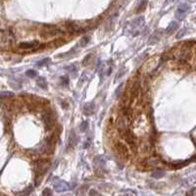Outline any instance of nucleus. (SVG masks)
<instances>
[{
  "instance_id": "obj_1",
  "label": "nucleus",
  "mask_w": 196,
  "mask_h": 196,
  "mask_svg": "<svg viewBox=\"0 0 196 196\" xmlns=\"http://www.w3.org/2000/svg\"><path fill=\"white\" fill-rule=\"evenodd\" d=\"M14 42H15V37L10 30H0V48H9Z\"/></svg>"
},
{
  "instance_id": "obj_2",
  "label": "nucleus",
  "mask_w": 196,
  "mask_h": 196,
  "mask_svg": "<svg viewBox=\"0 0 196 196\" xmlns=\"http://www.w3.org/2000/svg\"><path fill=\"white\" fill-rule=\"evenodd\" d=\"M39 35L43 38H49V37H53V36H57L59 35H62V32L60 30V29H58V27L55 26L45 25V26H43L42 29L40 30Z\"/></svg>"
},
{
  "instance_id": "obj_3",
  "label": "nucleus",
  "mask_w": 196,
  "mask_h": 196,
  "mask_svg": "<svg viewBox=\"0 0 196 196\" xmlns=\"http://www.w3.org/2000/svg\"><path fill=\"white\" fill-rule=\"evenodd\" d=\"M49 168V162L46 160H39L35 163V172L38 176H43Z\"/></svg>"
},
{
  "instance_id": "obj_4",
  "label": "nucleus",
  "mask_w": 196,
  "mask_h": 196,
  "mask_svg": "<svg viewBox=\"0 0 196 196\" xmlns=\"http://www.w3.org/2000/svg\"><path fill=\"white\" fill-rule=\"evenodd\" d=\"M115 148H116V152L118 153V155L121 157L123 160H128V156H130V153H128V147L125 146L123 142H118Z\"/></svg>"
},
{
  "instance_id": "obj_5",
  "label": "nucleus",
  "mask_w": 196,
  "mask_h": 196,
  "mask_svg": "<svg viewBox=\"0 0 196 196\" xmlns=\"http://www.w3.org/2000/svg\"><path fill=\"white\" fill-rule=\"evenodd\" d=\"M189 9H190V6L188 4H185V3L180 4V6H178V10H176V19L180 20V21L183 20L186 17V14L189 11Z\"/></svg>"
},
{
  "instance_id": "obj_6",
  "label": "nucleus",
  "mask_w": 196,
  "mask_h": 196,
  "mask_svg": "<svg viewBox=\"0 0 196 196\" xmlns=\"http://www.w3.org/2000/svg\"><path fill=\"white\" fill-rule=\"evenodd\" d=\"M54 189L57 192H65L67 190L71 189V187H70V185L66 181L58 180L54 183Z\"/></svg>"
},
{
  "instance_id": "obj_7",
  "label": "nucleus",
  "mask_w": 196,
  "mask_h": 196,
  "mask_svg": "<svg viewBox=\"0 0 196 196\" xmlns=\"http://www.w3.org/2000/svg\"><path fill=\"white\" fill-rule=\"evenodd\" d=\"M39 42L38 41H30V42H22L19 44V48L23 50H35L37 49L39 47Z\"/></svg>"
},
{
  "instance_id": "obj_8",
  "label": "nucleus",
  "mask_w": 196,
  "mask_h": 196,
  "mask_svg": "<svg viewBox=\"0 0 196 196\" xmlns=\"http://www.w3.org/2000/svg\"><path fill=\"white\" fill-rule=\"evenodd\" d=\"M123 136L125 137V141H127L128 143V145H130V146L131 147V149L135 150L136 149V141H135V137L133 136V134L131 133L130 130H128V133H125Z\"/></svg>"
},
{
  "instance_id": "obj_9",
  "label": "nucleus",
  "mask_w": 196,
  "mask_h": 196,
  "mask_svg": "<svg viewBox=\"0 0 196 196\" xmlns=\"http://www.w3.org/2000/svg\"><path fill=\"white\" fill-rule=\"evenodd\" d=\"M75 144H77V134L75 133L74 130H71L68 138V147L73 148L75 146Z\"/></svg>"
},
{
  "instance_id": "obj_10",
  "label": "nucleus",
  "mask_w": 196,
  "mask_h": 196,
  "mask_svg": "<svg viewBox=\"0 0 196 196\" xmlns=\"http://www.w3.org/2000/svg\"><path fill=\"white\" fill-rule=\"evenodd\" d=\"M162 164H163V162L157 157H151L147 160V165L150 167H159L162 166Z\"/></svg>"
},
{
  "instance_id": "obj_11",
  "label": "nucleus",
  "mask_w": 196,
  "mask_h": 196,
  "mask_svg": "<svg viewBox=\"0 0 196 196\" xmlns=\"http://www.w3.org/2000/svg\"><path fill=\"white\" fill-rule=\"evenodd\" d=\"M178 26H180V25H178V22L173 21L172 23H170V25L166 29V33L167 35H172V33H173L176 30L178 29Z\"/></svg>"
},
{
  "instance_id": "obj_12",
  "label": "nucleus",
  "mask_w": 196,
  "mask_h": 196,
  "mask_svg": "<svg viewBox=\"0 0 196 196\" xmlns=\"http://www.w3.org/2000/svg\"><path fill=\"white\" fill-rule=\"evenodd\" d=\"M95 111V107L93 103H86L83 107V113H85L86 116H90L94 113Z\"/></svg>"
},
{
  "instance_id": "obj_13",
  "label": "nucleus",
  "mask_w": 196,
  "mask_h": 196,
  "mask_svg": "<svg viewBox=\"0 0 196 196\" xmlns=\"http://www.w3.org/2000/svg\"><path fill=\"white\" fill-rule=\"evenodd\" d=\"M178 57H180V59H181V60H188L190 58V50L188 47H183V48L180 50V54Z\"/></svg>"
},
{
  "instance_id": "obj_14",
  "label": "nucleus",
  "mask_w": 196,
  "mask_h": 196,
  "mask_svg": "<svg viewBox=\"0 0 196 196\" xmlns=\"http://www.w3.org/2000/svg\"><path fill=\"white\" fill-rule=\"evenodd\" d=\"M94 166L96 169H101L105 166V160L102 156H98L94 159Z\"/></svg>"
},
{
  "instance_id": "obj_15",
  "label": "nucleus",
  "mask_w": 196,
  "mask_h": 196,
  "mask_svg": "<svg viewBox=\"0 0 196 196\" xmlns=\"http://www.w3.org/2000/svg\"><path fill=\"white\" fill-rule=\"evenodd\" d=\"M36 83H37V85L39 86V87H41L42 89H47V87H48L47 82L44 78H41V77L37 78H36Z\"/></svg>"
},
{
  "instance_id": "obj_16",
  "label": "nucleus",
  "mask_w": 196,
  "mask_h": 196,
  "mask_svg": "<svg viewBox=\"0 0 196 196\" xmlns=\"http://www.w3.org/2000/svg\"><path fill=\"white\" fill-rule=\"evenodd\" d=\"M147 3L148 1L147 0H142V1L139 3V5L137 6L136 8V13H140V12H143V11L146 9L147 7Z\"/></svg>"
},
{
  "instance_id": "obj_17",
  "label": "nucleus",
  "mask_w": 196,
  "mask_h": 196,
  "mask_svg": "<svg viewBox=\"0 0 196 196\" xmlns=\"http://www.w3.org/2000/svg\"><path fill=\"white\" fill-rule=\"evenodd\" d=\"M14 97V93L12 91H1L0 92V99H9Z\"/></svg>"
},
{
  "instance_id": "obj_18",
  "label": "nucleus",
  "mask_w": 196,
  "mask_h": 196,
  "mask_svg": "<svg viewBox=\"0 0 196 196\" xmlns=\"http://www.w3.org/2000/svg\"><path fill=\"white\" fill-rule=\"evenodd\" d=\"M164 176H165V173L162 172V171H156V172H154L152 175L153 178H160Z\"/></svg>"
},
{
  "instance_id": "obj_19",
  "label": "nucleus",
  "mask_w": 196,
  "mask_h": 196,
  "mask_svg": "<svg viewBox=\"0 0 196 196\" xmlns=\"http://www.w3.org/2000/svg\"><path fill=\"white\" fill-rule=\"evenodd\" d=\"M89 40H90V38L88 36H83V38H82V40H80V45L85 46L89 42Z\"/></svg>"
},
{
  "instance_id": "obj_20",
  "label": "nucleus",
  "mask_w": 196,
  "mask_h": 196,
  "mask_svg": "<svg viewBox=\"0 0 196 196\" xmlns=\"http://www.w3.org/2000/svg\"><path fill=\"white\" fill-rule=\"evenodd\" d=\"M87 128H88V123L87 122H82V125H80V131H82V133L87 130Z\"/></svg>"
},
{
  "instance_id": "obj_21",
  "label": "nucleus",
  "mask_w": 196,
  "mask_h": 196,
  "mask_svg": "<svg viewBox=\"0 0 196 196\" xmlns=\"http://www.w3.org/2000/svg\"><path fill=\"white\" fill-rule=\"evenodd\" d=\"M185 33H186V30L185 29H181L180 32L176 33V38H178V39L181 38L183 36H184V35H185Z\"/></svg>"
},
{
  "instance_id": "obj_22",
  "label": "nucleus",
  "mask_w": 196,
  "mask_h": 196,
  "mask_svg": "<svg viewBox=\"0 0 196 196\" xmlns=\"http://www.w3.org/2000/svg\"><path fill=\"white\" fill-rule=\"evenodd\" d=\"M27 75H29L30 78H35L37 75V72L35 71V70H29V71L27 72Z\"/></svg>"
},
{
  "instance_id": "obj_23",
  "label": "nucleus",
  "mask_w": 196,
  "mask_h": 196,
  "mask_svg": "<svg viewBox=\"0 0 196 196\" xmlns=\"http://www.w3.org/2000/svg\"><path fill=\"white\" fill-rule=\"evenodd\" d=\"M42 196H53L52 195V191L50 188H45L42 192Z\"/></svg>"
},
{
  "instance_id": "obj_24",
  "label": "nucleus",
  "mask_w": 196,
  "mask_h": 196,
  "mask_svg": "<svg viewBox=\"0 0 196 196\" xmlns=\"http://www.w3.org/2000/svg\"><path fill=\"white\" fill-rule=\"evenodd\" d=\"M48 63H49V59L46 58V59H43V60L40 61V62H37V63H36V65H37V66H44V65H46V64H48Z\"/></svg>"
},
{
  "instance_id": "obj_25",
  "label": "nucleus",
  "mask_w": 196,
  "mask_h": 196,
  "mask_svg": "<svg viewBox=\"0 0 196 196\" xmlns=\"http://www.w3.org/2000/svg\"><path fill=\"white\" fill-rule=\"evenodd\" d=\"M89 196H101L98 193L96 190H94V189H91L90 191H89Z\"/></svg>"
},
{
  "instance_id": "obj_26",
  "label": "nucleus",
  "mask_w": 196,
  "mask_h": 196,
  "mask_svg": "<svg viewBox=\"0 0 196 196\" xmlns=\"http://www.w3.org/2000/svg\"><path fill=\"white\" fill-rule=\"evenodd\" d=\"M123 88V85H121L119 86V87L117 88V90H116V92H115V96L116 97H119V95H120V93H121V89Z\"/></svg>"
},
{
  "instance_id": "obj_27",
  "label": "nucleus",
  "mask_w": 196,
  "mask_h": 196,
  "mask_svg": "<svg viewBox=\"0 0 196 196\" xmlns=\"http://www.w3.org/2000/svg\"><path fill=\"white\" fill-rule=\"evenodd\" d=\"M195 22H196V18H195Z\"/></svg>"
}]
</instances>
